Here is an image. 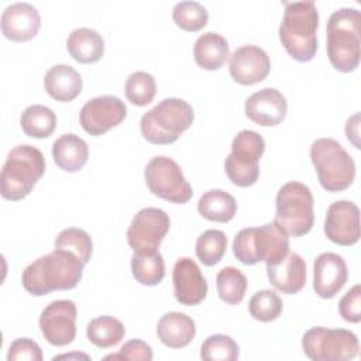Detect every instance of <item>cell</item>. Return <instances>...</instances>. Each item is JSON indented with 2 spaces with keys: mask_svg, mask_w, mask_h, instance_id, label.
<instances>
[{
  "mask_svg": "<svg viewBox=\"0 0 361 361\" xmlns=\"http://www.w3.org/2000/svg\"><path fill=\"white\" fill-rule=\"evenodd\" d=\"M85 264L71 251L54 248L28 264L21 282L24 289L34 296H44L52 290H68L75 288L83 275Z\"/></svg>",
  "mask_w": 361,
  "mask_h": 361,
  "instance_id": "1",
  "label": "cell"
},
{
  "mask_svg": "<svg viewBox=\"0 0 361 361\" xmlns=\"http://www.w3.org/2000/svg\"><path fill=\"white\" fill-rule=\"evenodd\" d=\"M279 39L286 52L299 62H309L317 51L319 11L312 0L285 1Z\"/></svg>",
  "mask_w": 361,
  "mask_h": 361,
  "instance_id": "2",
  "label": "cell"
},
{
  "mask_svg": "<svg viewBox=\"0 0 361 361\" xmlns=\"http://www.w3.org/2000/svg\"><path fill=\"white\" fill-rule=\"evenodd\" d=\"M361 14L357 8L343 7L331 13L327 21V56L340 72L348 73L360 63Z\"/></svg>",
  "mask_w": 361,
  "mask_h": 361,
  "instance_id": "3",
  "label": "cell"
},
{
  "mask_svg": "<svg viewBox=\"0 0 361 361\" xmlns=\"http://www.w3.org/2000/svg\"><path fill=\"white\" fill-rule=\"evenodd\" d=\"M233 252L245 265H255L259 261L274 265L289 252V237L275 221L259 227H247L234 237Z\"/></svg>",
  "mask_w": 361,
  "mask_h": 361,
  "instance_id": "4",
  "label": "cell"
},
{
  "mask_svg": "<svg viewBox=\"0 0 361 361\" xmlns=\"http://www.w3.org/2000/svg\"><path fill=\"white\" fill-rule=\"evenodd\" d=\"M45 172L44 154L28 144L14 147L1 168V196L7 200L25 197Z\"/></svg>",
  "mask_w": 361,
  "mask_h": 361,
  "instance_id": "5",
  "label": "cell"
},
{
  "mask_svg": "<svg viewBox=\"0 0 361 361\" xmlns=\"http://www.w3.org/2000/svg\"><path fill=\"white\" fill-rule=\"evenodd\" d=\"M193 117V109L188 102L168 97L142 114L140 130L151 144H172L192 126Z\"/></svg>",
  "mask_w": 361,
  "mask_h": 361,
  "instance_id": "6",
  "label": "cell"
},
{
  "mask_svg": "<svg viewBox=\"0 0 361 361\" xmlns=\"http://www.w3.org/2000/svg\"><path fill=\"white\" fill-rule=\"evenodd\" d=\"M310 159L320 185L329 192L347 189L355 178V164L343 145L333 138H319L310 145Z\"/></svg>",
  "mask_w": 361,
  "mask_h": 361,
  "instance_id": "7",
  "label": "cell"
},
{
  "mask_svg": "<svg viewBox=\"0 0 361 361\" xmlns=\"http://www.w3.org/2000/svg\"><path fill=\"white\" fill-rule=\"evenodd\" d=\"M275 223L290 237L307 234L314 221L313 195L302 182L282 185L276 195Z\"/></svg>",
  "mask_w": 361,
  "mask_h": 361,
  "instance_id": "8",
  "label": "cell"
},
{
  "mask_svg": "<svg viewBox=\"0 0 361 361\" xmlns=\"http://www.w3.org/2000/svg\"><path fill=\"white\" fill-rule=\"evenodd\" d=\"M265 151L261 134L252 130H241L231 142V152L224 161L228 179L241 188L251 186L259 176V159Z\"/></svg>",
  "mask_w": 361,
  "mask_h": 361,
  "instance_id": "9",
  "label": "cell"
},
{
  "mask_svg": "<svg viewBox=\"0 0 361 361\" xmlns=\"http://www.w3.org/2000/svg\"><path fill=\"white\" fill-rule=\"evenodd\" d=\"M302 348L313 361H347L357 357L360 345L350 330L312 327L302 337Z\"/></svg>",
  "mask_w": 361,
  "mask_h": 361,
  "instance_id": "10",
  "label": "cell"
},
{
  "mask_svg": "<svg viewBox=\"0 0 361 361\" xmlns=\"http://www.w3.org/2000/svg\"><path fill=\"white\" fill-rule=\"evenodd\" d=\"M144 178L149 192L168 202L182 204L189 202L193 195L180 166L169 157H154L145 166Z\"/></svg>",
  "mask_w": 361,
  "mask_h": 361,
  "instance_id": "11",
  "label": "cell"
},
{
  "mask_svg": "<svg viewBox=\"0 0 361 361\" xmlns=\"http://www.w3.org/2000/svg\"><path fill=\"white\" fill-rule=\"evenodd\" d=\"M169 227V216L162 209L144 207L133 217L128 226L127 243L137 254L155 252Z\"/></svg>",
  "mask_w": 361,
  "mask_h": 361,
  "instance_id": "12",
  "label": "cell"
},
{
  "mask_svg": "<svg viewBox=\"0 0 361 361\" xmlns=\"http://www.w3.org/2000/svg\"><path fill=\"white\" fill-rule=\"evenodd\" d=\"M76 317L78 309L72 300H54L39 314L41 333L52 345L71 344L76 337Z\"/></svg>",
  "mask_w": 361,
  "mask_h": 361,
  "instance_id": "13",
  "label": "cell"
},
{
  "mask_svg": "<svg viewBox=\"0 0 361 361\" xmlns=\"http://www.w3.org/2000/svg\"><path fill=\"white\" fill-rule=\"evenodd\" d=\"M127 116L124 102L111 94H103L87 100L79 113L82 128L90 135H103L118 126Z\"/></svg>",
  "mask_w": 361,
  "mask_h": 361,
  "instance_id": "14",
  "label": "cell"
},
{
  "mask_svg": "<svg viewBox=\"0 0 361 361\" xmlns=\"http://www.w3.org/2000/svg\"><path fill=\"white\" fill-rule=\"evenodd\" d=\"M326 237L338 245H354L360 240V209L354 202H333L324 220Z\"/></svg>",
  "mask_w": 361,
  "mask_h": 361,
  "instance_id": "15",
  "label": "cell"
},
{
  "mask_svg": "<svg viewBox=\"0 0 361 361\" xmlns=\"http://www.w3.org/2000/svg\"><path fill=\"white\" fill-rule=\"evenodd\" d=\"M271 69L268 54L258 45H243L230 55L228 71L231 78L240 85H254L262 82Z\"/></svg>",
  "mask_w": 361,
  "mask_h": 361,
  "instance_id": "16",
  "label": "cell"
},
{
  "mask_svg": "<svg viewBox=\"0 0 361 361\" xmlns=\"http://www.w3.org/2000/svg\"><path fill=\"white\" fill-rule=\"evenodd\" d=\"M172 282L173 295L180 305H199L207 295V282L199 265L192 258L182 257L175 262Z\"/></svg>",
  "mask_w": 361,
  "mask_h": 361,
  "instance_id": "17",
  "label": "cell"
},
{
  "mask_svg": "<svg viewBox=\"0 0 361 361\" xmlns=\"http://www.w3.org/2000/svg\"><path fill=\"white\" fill-rule=\"evenodd\" d=\"M348 279L347 264L341 255L322 252L313 264V289L323 299L334 298Z\"/></svg>",
  "mask_w": 361,
  "mask_h": 361,
  "instance_id": "18",
  "label": "cell"
},
{
  "mask_svg": "<svg viewBox=\"0 0 361 361\" xmlns=\"http://www.w3.org/2000/svg\"><path fill=\"white\" fill-rule=\"evenodd\" d=\"M286 111V99L275 87H264L245 100V114L258 126H278L285 118Z\"/></svg>",
  "mask_w": 361,
  "mask_h": 361,
  "instance_id": "19",
  "label": "cell"
},
{
  "mask_svg": "<svg viewBox=\"0 0 361 361\" xmlns=\"http://www.w3.org/2000/svg\"><path fill=\"white\" fill-rule=\"evenodd\" d=\"M0 25L6 38L16 42H23L34 38L38 34L41 17L32 4L14 3L4 8Z\"/></svg>",
  "mask_w": 361,
  "mask_h": 361,
  "instance_id": "20",
  "label": "cell"
},
{
  "mask_svg": "<svg viewBox=\"0 0 361 361\" xmlns=\"http://www.w3.org/2000/svg\"><path fill=\"white\" fill-rule=\"evenodd\" d=\"M267 275L275 289L293 295L306 285V262L299 254L288 252L278 264L267 265Z\"/></svg>",
  "mask_w": 361,
  "mask_h": 361,
  "instance_id": "21",
  "label": "cell"
},
{
  "mask_svg": "<svg viewBox=\"0 0 361 361\" xmlns=\"http://www.w3.org/2000/svg\"><path fill=\"white\" fill-rule=\"evenodd\" d=\"M45 92L58 102H71L83 87L80 73L71 65L59 63L48 69L44 76Z\"/></svg>",
  "mask_w": 361,
  "mask_h": 361,
  "instance_id": "22",
  "label": "cell"
},
{
  "mask_svg": "<svg viewBox=\"0 0 361 361\" xmlns=\"http://www.w3.org/2000/svg\"><path fill=\"white\" fill-rule=\"evenodd\" d=\"M196 334L195 320L180 312L165 313L157 324V336L169 348H182L190 344Z\"/></svg>",
  "mask_w": 361,
  "mask_h": 361,
  "instance_id": "23",
  "label": "cell"
},
{
  "mask_svg": "<svg viewBox=\"0 0 361 361\" xmlns=\"http://www.w3.org/2000/svg\"><path fill=\"white\" fill-rule=\"evenodd\" d=\"M52 158L65 172H78L89 158V147L76 134H63L52 144Z\"/></svg>",
  "mask_w": 361,
  "mask_h": 361,
  "instance_id": "24",
  "label": "cell"
},
{
  "mask_svg": "<svg viewBox=\"0 0 361 361\" xmlns=\"http://www.w3.org/2000/svg\"><path fill=\"white\" fill-rule=\"evenodd\" d=\"M193 56L195 62L206 71L220 69L230 58L228 42L223 35L207 31L196 39Z\"/></svg>",
  "mask_w": 361,
  "mask_h": 361,
  "instance_id": "25",
  "label": "cell"
},
{
  "mask_svg": "<svg viewBox=\"0 0 361 361\" xmlns=\"http://www.w3.org/2000/svg\"><path fill=\"white\" fill-rule=\"evenodd\" d=\"M71 56L80 63L97 62L104 54V39L93 28H75L66 41Z\"/></svg>",
  "mask_w": 361,
  "mask_h": 361,
  "instance_id": "26",
  "label": "cell"
},
{
  "mask_svg": "<svg viewBox=\"0 0 361 361\" xmlns=\"http://www.w3.org/2000/svg\"><path fill=\"white\" fill-rule=\"evenodd\" d=\"M197 210L206 220L227 223L237 213V202L228 192L221 189H210L200 196Z\"/></svg>",
  "mask_w": 361,
  "mask_h": 361,
  "instance_id": "27",
  "label": "cell"
},
{
  "mask_svg": "<svg viewBox=\"0 0 361 361\" xmlns=\"http://www.w3.org/2000/svg\"><path fill=\"white\" fill-rule=\"evenodd\" d=\"M126 334L124 324L113 316H99L89 322L86 336L99 348H110L118 344Z\"/></svg>",
  "mask_w": 361,
  "mask_h": 361,
  "instance_id": "28",
  "label": "cell"
},
{
  "mask_svg": "<svg viewBox=\"0 0 361 361\" xmlns=\"http://www.w3.org/2000/svg\"><path fill=\"white\" fill-rule=\"evenodd\" d=\"M20 126L28 137L47 138L55 131L56 116L47 106L32 104L21 113Z\"/></svg>",
  "mask_w": 361,
  "mask_h": 361,
  "instance_id": "29",
  "label": "cell"
},
{
  "mask_svg": "<svg viewBox=\"0 0 361 361\" xmlns=\"http://www.w3.org/2000/svg\"><path fill=\"white\" fill-rule=\"evenodd\" d=\"M131 274L134 279L145 286L158 285L165 276V264L159 251L137 254L131 257Z\"/></svg>",
  "mask_w": 361,
  "mask_h": 361,
  "instance_id": "30",
  "label": "cell"
},
{
  "mask_svg": "<svg viewBox=\"0 0 361 361\" xmlns=\"http://www.w3.org/2000/svg\"><path fill=\"white\" fill-rule=\"evenodd\" d=\"M216 286L220 299L228 305H238L247 290L245 275L234 267H226L216 276Z\"/></svg>",
  "mask_w": 361,
  "mask_h": 361,
  "instance_id": "31",
  "label": "cell"
},
{
  "mask_svg": "<svg viewBox=\"0 0 361 361\" xmlns=\"http://www.w3.org/2000/svg\"><path fill=\"white\" fill-rule=\"evenodd\" d=\"M227 250V237L221 230H206L196 240V257L203 265H216Z\"/></svg>",
  "mask_w": 361,
  "mask_h": 361,
  "instance_id": "32",
  "label": "cell"
},
{
  "mask_svg": "<svg viewBox=\"0 0 361 361\" xmlns=\"http://www.w3.org/2000/svg\"><path fill=\"white\" fill-rule=\"evenodd\" d=\"M283 309L282 299L271 289H262L255 292L248 302L250 314L259 322L276 320Z\"/></svg>",
  "mask_w": 361,
  "mask_h": 361,
  "instance_id": "33",
  "label": "cell"
},
{
  "mask_svg": "<svg viewBox=\"0 0 361 361\" xmlns=\"http://www.w3.org/2000/svg\"><path fill=\"white\" fill-rule=\"evenodd\" d=\"M157 93V83L151 73L144 71L133 72L126 80V97L135 106L149 104Z\"/></svg>",
  "mask_w": 361,
  "mask_h": 361,
  "instance_id": "34",
  "label": "cell"
},
{
  "mask_svg": "<svg viewBox=\"0 0 361 361\" xmlns=\"http://www.w3.org/2000/svg\"><path fill=\"white\" fill-rule=\"evenodd\" d=\"M55 248L68 250L73 252L83 264H87L93 252V243L85 230L68 227L63 228L55 238Z\"/></svg>",
  "mask_w": 361,
  "mask_h": 361,
  "instance_id": "35",
  "label": "cell"
},
{
  "mask_svg": "<svg viewBox=\"0 0 361 361\" xmlns=\"http://www.w3.org/2000/svg\"><path fill=\"white\" fill-rule=\"evenodd\" d=\"M172 18L179 28L195 32L207 24L209 13L197 1H179L172 10Z\"/></svg>",
  "mask_w": 361,
  "mask_h": 361,
  "instance_id": "36",
  "label": "cell"
},
{
  "mask_svg": "<svg viewBox=\"0 0 361 361\" xmlns=\"http://www.w3.org/2000/svg\"><path fill=\"white\" fill-rule=\"evenodd\" d=\"M238 354L237 343L226 334L209 336L200 347V357L206 361H235Z\"/></svg>",
  "mask_w": 361,
  "mask_h": 361,
  "instance_id": "37",
  "label": "cell"
},
{
  "mask_svg": "<svg viewBox=\"0 0 361 361\" xmlns=\"http://www.w3.org/2000/svg\"><path fill=\"white\" fill-rule=\"evenodd\" d=\"M8 361H42L41 347L28 337L16 338L7 353Z\"/></svg>",
  "mask_w": 361,
  "mask_h": 361,
  "instance_id": "38",
  "label": "cell"
},
{
  "mask_svg": "<svg viewBox=\"0 0 361 361\" xmlns=\"http://www.w3.org/2000/svg\"><path fill=\"white\" fill-rule=\"evenodd\" d=\"M340 316L350 323H360L361 320V286L354 285L338 302Z\"/></svg>",
  "mask_w": 361,
  "mask_h": 361,
  "instance_id": "39",
  "label": "cell"
},
{
  "mask_svg": "<svg viewBox=\"0 0 361 361\" xmlns=\"http://www.w3.org/2000/svg\"><path fill=\"white\" fill-rule=\"evenodd\" d=\"M154 357L151 347L142 340H130L116 354H109L106 360H133V361H151Z\"/></svg>",
  "mask_w": 361,
  "mask_h": 361,
  "instance_id": "40",
  "label": "cell"
},
{
  "mask_svg": "<svg viewBox=\"0 0 361 361\" xmlns=\"http://www.w3.org/2000/svg\"><path fill=\"white\" fill-rule=\"evenodd\" d=\"M358 127H360V114L355 113L353 117H350L345 123V135L348 141L354 144L355 148H360L358 142Z\"/></svg>",
  "mask_w": 361,
  "mask_h": 361,
  "instance_id": "41",
  "label": "cell"
},
{
  "mask_svg": "<svg viewBox=\"0 0 361 361\" xmlns=\"http://www.w3.org/2000/svg\"><path fill=\"white\" fill-rule=\"evenodd\" d=\"M59 358H85V360H89V355L86 354H82V353H75V354H61V355H56L54 357V360H59Z\"/></svg>",
  "mask_w": 361,
  "mask_h": 361,
  "instance_id": "42",
  "label": "cell"
}]
</instances>
